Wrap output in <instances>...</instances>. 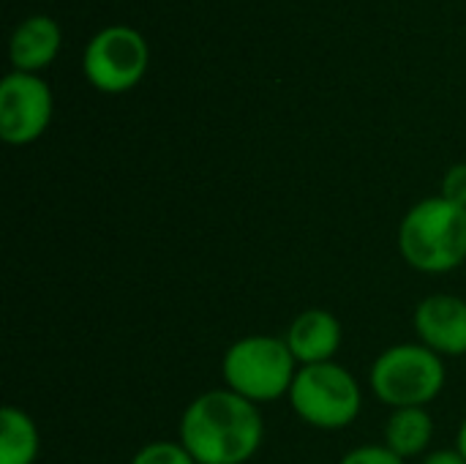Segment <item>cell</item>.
<instances>
[{
  "label": "cell",
  "instance_id": "6da1fadb",
  "mask_svg": "<svg viewBox=\"0 0 466 464\" xmlns=\"http://www.w3.org/2000/svg\"><path fill=\"white\" fill-rule=\"evenodd\" d=\"M265 440L259 405L229 388H213L188 402L180 416V443L197 464H246Z\"/></svg>",
  "mask_w": 466,
  "mask_h": 464
},
{
  "label": "cell",
  "instance_id": "7a4b0ae2",
  "mask_svg": "<svg viewBox=\"0 0 466 464\" xmlns=\"http://www.w3.org/2000/svg\"><path fill=\"white\" fill-rule=\"evenodd\" d=\"M399 252L420 273L456 271L466 263V208L440 194L415 202L399 224Z\"/></svg>",
  "mask_w": 466,
  "mask_h": 464
},
{
  "label": "cell",
  "instance_id": "3957f363",
  "mask_svg": "<svg viewBox=\"0 0 466 464\" xmlns=\"http://www.w3.org/2000/svg\"><path fill=\"white\" fill-rule=\"evenodd\" d=\"M300 364L287 347L284 336L254 334L227 347L221 358V375L229 391L254 402L270 405L289 397Z\"/></svg>",
  "mask_w": 466,
  "mask_h": 464
},
{
  "label": "cell",
  "instance_id": "277c9868",
  "mask_svg": "<svg viewBox=\"0 0 466 464\" xmlns=\"http://www.w3.org/2000/svg\"><path fill=\"white\" fill-rule=\"evenodd\" d=\"M445 361L420 342L382 350L371 364L374 397L393 407H429L445 388Z\"/></svg>",
  "mask_w": 466,
  "mask_h": 464
},
{
  "label": "cell",
  "instance_id": "5b68a950",
  "mask_svg": "<svg viewBox=\"0 0 466 464\" xmlns=\"http://www.w3.org/2000/svg\"><path fill=\"white\" fill-rule=\"evenodd\" d=\"M287 399L303 424L322 432L352 427L363 410V391L355 375L336 361L300 366Z\"/></svg>",
  "mask_w": 466,
  "mask_h": 464
},
{
  "label": "cell",
  "instance_id": "8992f818",
  "mask_svg": "<svg viewBox=\"0 0 466 464\" xmlns=\"http://www.w3.org/2000/svg\"><path fill=\"white\" fill-rule=\"evenodd\" d=\"M150 46L131 25H106L90 36L82 52L85 79L101 93H126L145 77Z\"/></svg>",
  "mask_w": 466,
  "mask_h": 464
},
{
  "label": "cell",
  "instance_id": "52a82bcc",
  "mask_svg": "<svg viewBox=\"0 0 466 464\" xmlns=\"http://www.w3.org/2000/svg\"><path fill=\"white\" fill-rule=\"evenodd\" d=\"M55 98L49 85L30 71L11 68L0 82V137L8 145L35 142L52 120Z\"/></svg>",
  "mask_w": 466,
  "mask_h": 464
},
{
  "label": "cell",
  "instance_id": "ba28073f",
  "mask_svg": "<svg viewBox=\"0 0 466 464\" xmlns=\"http://www.w3.org/2000/svg\"><path fill=\"white\" fill-rule=\"evenodd\" d=\"M420 345L442 358L466 356V301L459 295H429L418 304L412 317Z\"/></svg>",
  "mask_w": 466,
  "mask_h": 464
},
{
  "label": "cell",
  "instance_id": "9c48e42d",
  "mask_svg": "<svg viewBox=\"0 0 466 464\" xmlns=\"http://www.w3.org/2000/svg\"><path fill=\"white\" fill-rule=\"evenodd\" d=\"M284 342L300 366L330 364V361H336V356L341 350L344 331H341V323L333 312L306 309L289 323Z\"/></svg>",
  "mask_w": 466,
  "mask_h": 464
},
{
  "label": "cell",
  "instance_id": "30bf717a",
  "mask_svg": "<svg viewBox=\"0 0 466 464\" xmlns=\"http://www.w3.org/2000/svg\"><path fill=\"white\" fill-rule=\"evenodd\" d=\"M60 41H63L60 25L49 14H30L11 33V41H8L11 66L16 71L38 74L55 60Z\"/></svg>",
  "mask_w": 466,
  "mask_h": 464
},
{
  "label": "cell",
  "instance_id": "8fae6325",
  "mask_svg": "<svg viewBox=\"0 0 466 464\" xmlns=\"http://www.w3.org/2000/svg\"><path fill=\"white\" fill-rule=\"evenodd\" d=\"M434 438V418L426 407H401L393 410L385 424V446L401 459L420 457Z\"/></svg>",
  "mask_w": 466,
  "mask_h": 464
},
{
  "label": "cell",
  "instance_id": "7c38bea8",
  "mask_svg": "<svg viewBox=\"0 0 466 464\" xmlns=\"http://www.w3.org/2000/svg\"><path fill=\"white\" fill-rule=\"evenodd\" d=\"M41 438L35 421L22 407L0 410V464H35Z\"/></svg>",
  "mask_w": 466,
  "mask_h": 464
},
{
  "label": "cell",
  "instance_id": "4fadbf2b",
  "mask_svg": "<svg viewBox=\"0 0 466 464\" xmlns=\"http://www.w3.org/2000/svg\"><path fill=\"white\" fill-rule=\"evenodd\" d=\"M131 464H197V459L180 440H153L134 454Z\"/></svg>",
  "mask_w": 466,
  "mask_h": 464
},
{
  "label": "cell",
  "instance_id": "5bb4252c",
  "mask_svg": "<svg viewBox=\"0 0 466 464\" xmlns=\"http://www.w3.org/2000/svg\"><path fill=\"white\" fill-rule=\"evenodd\" d=\"M407 459H401L396 451H390L385 443L382 446H358L350 454L341 457L339 464H404Z\"/></svg>",
  "mask_w": 466,
  "mask_h": 464
},
{
  "label": "cell",
  "instance_id": "9a60e30c",
  "mask_svg": "<svg viewBox=\"0 0 466 464\" xmlns=\"http://www.w3.org/2000/svg\"><path fill=\"white\" fill-rule=\"evenodd\" d=\"M440 197H445L448 202H453V205H459V208H466V161L453 164V167L445 172Z\"/></svg>",
  "mask_w": 466,
  "mask_h": 464
},
{
  "label": "cell",
  "instance_id": "2e32d148",
  "mask_svg": "<svg viewBox=\"0 0 466 464\" xmlns=\"http://www.w3.org/2000/svg\"><path fill=\"white\" fill-rule=\"evenodd\" d=\"M423 464H466V459L459 454V449H440V451H431Z\"/></svg>",
  "mask_w": 466,
  "mask_h": 464
},
{
  "label": "cell",
  "instance_id": "e0dca14e",
  "mask_svg": "<svg viewBox=\"0 0 466 464\" xmlns=\"http://www.w3.org/2000/svg\"><path fill=\"white\" fill-rule=\"evenodd\" d=\"M456 449H459V454L466 459V418L461 421V427H459V435H456Z\"/></svg>",
  "mask_w": 466,
  "mask_h": 464
}]
</instances>
